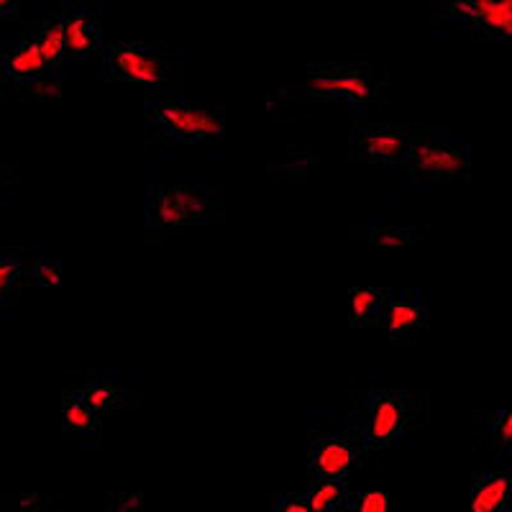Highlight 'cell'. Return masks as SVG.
Wrapping results in <instances>:
<instances>
[{
  "label": "cell",
  "instance_id": "cell-28",
  "mask_svg": "<svg viewBox=\"0 0 512 512\" xmlns=\"http://www.w3.org/2000/svg\"><path fill=\"white\" fill-rule=\"evenodd\" d=\"M8 182H16V172H13V169H8V167H3V164H0V187L8 185Z\"/></svg>",
  "mask_w": 512,
  "mask_h": 512
},
{
  "label": "cell",
  "instance_id": "cell-9",
  "mask_svg": "<svg viewBox=\"0 0 512 512\" xmlns=\"http://www.w3.org/2000/svg\"><path fill=\"white\" fill-rule=\"evenodd\" d=\"M308 459L315 482H344L356 464V446L338 433H323L310 443Z\"/></svg>",
  "mask_w": 512,
  "mask_h": 512
},
{
  "label": "cell",
  "instance_id": "cell-14",
  "mask_svg": "<svg viewBox=\"0 0 512 512\" xmlns=\"http://www.w3.org/2000/svg\"><path fill=\"white\" fill-rule=\"evenodd\" d=\"M62 428L64 433H70V436H90V433H98L100 415L85 402L82 390H72L64 395Z\"/></svg>",
  "mask_w": 512,
  "mask_h": 512
},
{
  "label": "cell",
  "instance_id": "cell-27",
  "mask_svg": "<svg viewBox=\"0 0 512 512\" xmlns=\"http://www.w3.org/2000/svg\"><path fill=\"white\" fill-rule=\"evenodd\" d=\"M18 13V3L16 0H0V18L16 16Z\"/></svg>",
  "mask_w": 512,
  "mask_h": 512
},
{
  "label": "cell",
  "instance_id": "cell-4",
  "mask_svg": "<svg viewBox=\"0 0 512 512\" xmlns=\"http://www.w3.org/2000/svg\"><path fill=\"white\" fill-rule=\"evenodd\" d=\"M400 169L418 180H466L472 172V157L461 141L438 134H413Z\"/></svg>",
  "mask_w": 512,
  "mask_h": 512
},
{
  "label": "cell",
  "instance_id": "cell-18",
  "mask_svg": "<svg viewBox=\"0 0 512 512\" xmlns=\"http://www.w3.org/2000/svg\"><path fill=\"white\" fill-rule=\"evenodd\" d=\"M387 292L379 287H354L349 292V323L354 328H367L382 313Z\"/></svg>",
  "mask_w": 512,
  "mask_h": 512
},
{
  "label": "cell",
  "instance_id": "cell-11",
  "mask_svg": "<svg viewBox=\"0 0 512 512\" xmlns=\"http://www.w3.org/2000/svg\"><path fill=\"white\" fill-rule=\"evenodd\" d=\"M64 39H67V52L70 59L93 57L103 47V34H100L98 16L88 6H72L62 16Z\"/></svg>",
  "mask_w": 512,
  "mask_h": 512
},
{
  "label": "cell",
  "instance_id": "cell-26",
  "mask_svg": "<svg viewBox=\"0 0 512 512\" xmlns=\"http://www.w3.org/2000/svg\"><path fill=\"white\" fill-rule=\"evenodd\" d=\"M141 492L136 495H123L116 502H111V512H141Z\"/></svg>",
  "mask_w": 512,
  "mask_h": 512
},
{
  "label": "cell",
  "instance_id": "cell-7",
  "mask_svg": "<svg viewBox=\"0 0 512 512\" xmlns=\"http://www.w3.org/2000/svg\"><path fill=\"white\" fill-rule=\"evenodd\" d=\"M438 18L466 24L482 39H512V0H454L438 8Z\"/></svg>",
  "mask_w": 512,
  "mask_h": 512
},
{
  "label": "cell",
  "instance_id": "cell-25",
  "mask_svg": "<svg viewBox=\"0 0 512 512\" xmlns=\"http://www.w3.org/2000/svg\"><path fill=\"white\" fill-rule=\"evenodd\" d=\"M269 512H310L308 505L303 502V497H277L269 507Z\"/></svg>",
  "mask_w": 512,
  "mask_h": 512
},
{
  "label": "cell",
  "instance_id": "cell-23",
  "mask_svg": "<svg viewBox=\"0 0 512 512\" xmlns=\"http://www.w3.org/2000/svg\"><path fill=\"white\" fill-rule=\"evenodd\" d=\"M349 512H390V495L382 489H367L351 502Z\"/></svg>",
  "mask_w": 512,
  "mask_h": 512
},
{
  "label": "cell",
  "instance_id": "cell-5",
  "mask_svg": "<svg viewBox=\"0 0 512 512\" xmlns=\"http://www.w3.org/2000/svg\"><path fill=\"white\" fill-rule=\"evenodd\" d=\"M146 121L162 131L167 139L180 141V144H205V141L223 139L226 134V121L221 111L185 103V100L154 103L146 113Z\"/></svg>",
  "mask_w": 512,
  "mask_h": 512
},
{
  "label": "cell",
  "instance_id": "cell-20",
  "mask_svg": "<svg viewBox=\"0 0 512 512\" xmlns=\"http://www.w3.org/2000/svg\"><path fill=\"white\" fill-rule=\"evenodd\" d=\"M364 239L377 246H410L423 241V231L410 226H384L364 231Z\"/></svg>",
  "mask_w": 512,
  "mask_h": 512
},
{
  "label": "cell",
  "instance_id": "cell-16",
  "mask_svg": "<svg viewBox=\"0 0 512 512\" xmlns=\"http://www.w3.org/2000/svg\"><path fill=\"white\" fill-rule=\"evenodd\" d=\"M82 397L98 415L105 410H121L131 405V392L123 390L113 379H88L82 384Z\"/></svg>",
  "mask_w": 512,
  "mask_h": 512
},
{
  "label": "cell",
  "instance_id": "cell-29",
  "mask_svg": "<svg viewBox=\"0 0 512 512\" xmlns=\"http://www.w3.org/2000/svg\"><path fill=\"white\" fill-rule=\"evenodd\" d=\"M0 75H3V72H0Z\"/></svg>",
  "mask_w": 512,
  "mask_h": 512
},
{
  "label": "cell",
  "instance_id": "cell-10",
  "mask_svg": "<svg viewBox=\"0 0 512 512\" xmlns=\"http://www.w3.org/2000/svg\"><path fill=\"white\" fill-rule=\"evenodd\" d=\"M0 72L8 77V80L16 85L18 93H29L34 85H39L41 80H47L52 72L47 70V62L41 57L39 44H36L34 34L24 36L21 41H16L6 54H3V62H0Z\"/></svg>",
  "mask_w": 512,
  "mask_h": 512
},
{
  "label": "cell",
  "instance_id": "cell-2",
  "mask_svg": "<svg viewBox=\"0 0 512 512\" xmlns=\"http://www.w3.org/2000/svg\"><path fill=\"white\" fill-rule=\"evenodd\" d=\"M418 418V402L408 390H372L359 408L361 441L367 448H387L408 436Z\"/></svg>",
  "mask_w": 512,
  "mask_h": 512
},
{
  "label": "cell",
  "instance_id": "cell-13",
  "mask_svg": "<svg viewBox=\"0 0 512 512\" xmlns=\"http://www.w3.org/2000/svg\"><path fill=\"white\" fill-rule=\"evenodd\" d=\"M428 328V308L413 292H400L387 308V331L395 341L413 338Z\"/></svg>",
  "mask_w": 512,
  "mask_h": 512
},
{
  "label": "cell",
  "instance_id": "cell-1",
  "mask_svg": "<svg viewBox=\"0 0 512 512\" xmlns=\"http://www.w3.org/2000/svg\"><path fill=\"white\" fill-rule=\"evenodd\" d=\"M223 221V203L198 185L152 187L146 195V223L152 231L172 233Z\"/></svg>",
  "mask_w": 512,
  "mask_h": 512
},
{
  "label": "cell",
  "instance_id": "cell-17",
  "mask_svg": "<svg viewBox=\"0 0 512 512\" xmlns=\"http://www.w3.org/2000/svg\"><path fill=\"white\" fill-rule=\"evenodd\" d=\"M300 497L310 512H344L351 505L346 482H313Z\"/></svg>",
  "mask_w": 512,
  "mask_h": 512
},
{
  "label": "cell",
  "instance_id": "cell-24",
  "mask_svg": "<svg viewBox=\"0 0 512 512\" xmlns=\"http://www.w3.org/2000/svg\"><path fill=\"white\" fill-rule=\"evenodd\" d=\"M489 436L500 448H512V405L495 415V420L489 425Z\"/></svg>",
  "mask_w": 512,
  "mask_h": 512
},
{
  "label": "cell",
  "instance_id": "cell-19",
  "mask_svg": "<svg viewBox=\"0 0 512 512\" xmlns=\"http://www.w3.org/2000/svg\"><path fill=\"white\" fill-rule=\"evenodd\" d=\"M26 277V262L18 251L0 249V303L13 300Z\"/></svg>",
  "mask_w": 512,
  "mask_h": 512
},
{
  "label": "cell",
  "instance_id": "cell-12",
  "mask_svg": "<svg viewBox=\"0 0 512 512\" xmlns=\"http://www.w3.org/2000/svg\"><path fill=\"white\" fill-rule=\"evenodd\" d=\"M512 477L502 469L482 472L472 484V512H510Z\"/></svg>",
  "mask_w": 512,
  "mask_h": 512
},
{
  "label": "cell",
  "instance_id": "cell-22",
  "mask_svg": "<svg viewBox=\"0 0 512 512\" xmlns=\"http://www.w3.org/2000/svg\"><path fill=\"white\" fill-rule=\"evenodd\" d=\"M57 505V497L44 495V492H34V495H8L3 497V507L6 510H47V507Z\"/></svg>",
  "mask_w": 512,
  "mask_h": 512
},
{
  "label": "cell",
  "instance_id": "cell-6",
  "mask_svg": "<svg viewBox=\"0 0 512 512\" xmlns=\"http://www.w3.org/2000/svg\"><path fill=\"white\" fill-rule=\"evenodd\" d=\"M105 77L134 85H167L175 77V64L162 49L141 41H116L103 54Z\"/></svg>",
  "mask_w": 512,
  "mask_h": 512
},
{
  "label": "cell",
  "instance_id": "cell-3",
  "mask_svg": "<svg viewBox=\"0 0 512 512\" xmlns=\"http://www.w3.org/2000/svg\"><path fill=\"white\" fill-rule=\"evenodd\" d=\"M384 77L367 64H313L308 70V95L318 103L344 100L367 108L382 98Z\"/></svg>",
  "mask_w": 512,
  "mask_h": 512
},
{
  "label": "cell",
  "instance_id": "cell-15",
  "mask_svg": "<svg viewBox=\"0 0 512 512\" xmlns=\"http://www.w3.org/2000/svg\"><path fill=\"white\" fill-rule=\"evenodd\" d=\"M34 39L39 44V52L47 62L49 72L64 70V64L70 62V52H67V39H64L62 18H47L39 29L34 31Z\"/></svg>",
  "mask_w": 512,
  "mask_h": 512
},
{
  "label": "cell",
  "instance_id": "cell-21",
  "mask_svg": "<svg viewBox=\"0 0 512 512\" xmlns=\"http://www.w3.org/2000/svg\"><path fill=\"white\" fill-rule=\"evenodd\" d=\"M31 280H34L36 287H59L62 285V264L39 256L31 264Z\"/></svg>",
  "mask_w": 512,
  "mask_h": 512
},
{
  "label": "cell",
  "instance_id": "cell-8",
  "mask_svg": "<svg viewBox=\"0 0 512 512\" xmlns=\"http://www.w3.org/2000/svg\"><path fill=\"white\" fill-rule=\"evenodd\" d=\"M410 131L390 123H359L351 131V152L359 162L400 167L410 144Z\"/></svg>",
  "mask_w": 512,
  "mask_h": 512
}]
</instances>
